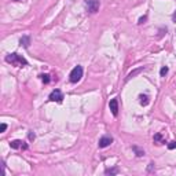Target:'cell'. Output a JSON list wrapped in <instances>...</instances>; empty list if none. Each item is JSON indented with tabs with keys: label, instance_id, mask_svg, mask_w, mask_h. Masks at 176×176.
<instances>
[{
	"label": "cell",
	"instance_id": "obj_20",
	"mask_svg": "<svg viewBox=\"0 0 176 176\" xmlns=\"http://www.w3.org/2000/svg\"><path fill=\"white\" fill-rule=\"evenodd\" d=\"M172 19H173V21L176 22V11H175V13H173V15H172Z\"/></svg>",
	"mask_w": 176,
	"mask_h": 176
},
{
	"label": "cell",
	"instance_id": "obj_16",
	"mask_svg": "<svg viewBox=\"0 0 176 176\" xmlns=\"http://www.w3.org/2000/svg\"><path fill=\"white\" fill-rule=\"evenodd\" d=\"M168 148H169V150H173V148H176V140L170 142L169 145H168Z\"/></svg>",
	"mask_w": 176,
	"mask_h": 176
},
{
	"label": "cell",
	"instance_id": "obj_1",
	"mask_svg": "<svg viewBox=\"0 0 176 176\" xmlns=\"http://www.w3.org/2000/svg\"><path fill=\"white\" fill-rule=\"evenodd\" d=\"M6 61H7L8 63H11V65H14V66H19V68H22V66H26V65H28V61L25 59L22 55H18L16 52L8 54L7 57H6Z\"/></svg>",
	"mask_w": 176,
	"mask_h": 176
},
{
	"label": "cell",
	"instance_id": "obj_9",
	"mask_svg": "<svg viewBox=\"0 0 176 176\" xmlns=\"http://www.w3.org/2000/svg\"><path fill=\"white\" fill-rule=\"evenodd\" d=\"M143 70H145V68H139V69H136V70L131 72V73L128 74V77H127V79H125V81H128V80H131V79H132V77H134V76H136L138 73H140V72H143Z\"/></svg>",
	"mask_w": 176,
	"mask_h": 176
},
{
	"label": "cell",
	"instance_id": "obj_14",
	"mask_svg": "<svg viewBox=\"0 0 176 176\" xmlns=\"http://www.w3.org/2000/svg\"><path fill=\"white\" fill-rule=\"evenodd\" d=\"M117 172H118L117 168H113V169H106V170H105V173H106V175H114V173H117Z\"/></svg>",
	"mask_w": 176,
	"mask_h": 176
},
{
	"label": "cell",
	"instance_id": "obj_21",
	"mask_svg": "<svg viewBox=\"0 0 176 176\" xmlns=\"http://www.w3.org/2000/svg\"><path fill=\"white\" fill-rule=\"evenodd\" d=\"M15 2H19V0H15Z\"/></svg>",
	"mask_w": 176,
	"mask_h": 176
},
{
	"label": "cell",
	"instance_id": "obj_2",
	"mask_svg": "<svg viewBox=\"0 0 176 176\" xmlns=\"http://www.w3.org/2000/svg\"><path fill=\"white\" fill-rule=\"evenodd\" d=\"M81 77H82V68L81 66H76V68L70 72V74H69L70 82H79L80 80H81Z\"/></svg>",
	"mask_w": 176,
	"mask_h": 176
},
{
	"label": "cell",
	"instance_id": "obj_15",
	"mask_svg": "<svg viewBox=\"0 0 176 176\" xmlns=\"http://www.w3.org/2000/svg\"><path fill=\"white\" fill-rule=\"evenodd\" d=\"M167 73H168V68H167V66H164V68H162L161 70H160V74H161V76L164 77V76H165V74H167Z\"/></svg>",
	"mask_w": 176,
	"mask_h": 176
},
{
	"label": "cell",
	"instance_id": "obj_8",
	"mask_svg": "<svg viewBox=\"0 0 176 176\" xmlns=\"http://www.w3.org/2000/svg\"><path fill=\"white\" fill-rule=\"evenodd\" d=\"M19 43H21V46H24L25 48H28L30 44V37L29 36H22L21 40H19Z\"/></svg>",
	"mask_w": 176,
	"mask_h": 176
},
{
	"label": "cell",
	"instance_id": "obj_3",
	"mask_svg": "<svg viewBox=\"0 0 176 176\" xmlns=\"http://www.w3.org/2000/svg\"><path fill=\"white\" fill-rule=\"evenodd\" d=\"M84 4H85V8H87L88 13L95 14V13H98L101 2H99V0H85Z\"/></svg>",
	"mask_w": 176,
	"mask_h": 176
},
{
	"label": "cell",
	"instance_id": "obj_12",
	"mask_svg": "<svg viewBox=\"0 0 176 176\" xmlns=\"http://www.w3.org/2000/svg\"><path fill=\"white\" fill-rule=\"evenodd\" d=\"M40 77H41V81H43L44 84H48L50 80H51V79H50V74H41Z\"/></svg>",
	"mask_w": 176,
	"mask_h": 176
},
{
	"label": "cell",
	"instance_id": "obj_17",
	"mask_svg": "<svg viewBox=\"0 0 176 176\" xmlns=\"http://www.w3.org/2000/svg\"><path fill=\"white\" fill-rule=\"evenodd\" d=\"M6 129H7V125H6V124H2V125H0V132H4Z\"/></svg>",
	"mask_w": 176,
	"mask_h": 176
},
{
	"label": "cell",
	"instance_id": "obj_5",
	"mask_svg": "<svg viewBox=\"0 0 176 176\" xmlns=\"http://www.w3.org/2000/svg\"><path fill=\"white\" fill-rule=\"evenodd\" d=\"M11 148H22V150H26L28 148V145L25 142H22V140L16 139V140H13V142L10 143Z\"/></svg>",
	"mask_w": 176,
	"mask_h": 176
},
{
	"label": "cell",
	"instance_id": "obj_18",
	"mask_svg": "<svg viewBox=\"0 0 176 176\" xmlns=\"http://www.w3.org/2000/svg\"><path fill=\"white\" fill-rule=\"evenodd\" d=\"M146 19H147V16H146V15H145V16H142V18L139 19V24H143V22H145Z\"/></svg>",
	"mask_w": 176,
	"mask_h": 176
},
{
	"label": "cell",
	"instance_id": "obj_10",
	"mask_svg": "<svg viewBox=\"0 0 176 176\" xmlns=\"http://www.w3.org/2000/svg\"><path fill=\"white\" fill-rule=\"evenodd\" d=\"M139 99H140V105H142V106H147L148 105V96L147 95H140L139 96Z\"/></svg>",
	"mask_w": 176,
	"mask_h": 176
},
{
	"label": "cell",
	"instance_id": "obj_6",
	"mask_svg": "<svg viewBox=\"0 0 176 176\" xmlns=\"http://www.w3.org/2000/svg\"><path fill=\"white\" fill-rule=\"evenodd\" d=\"M112 142H113V138L112 136H103V138H101L99 139V147H107V146H110L112 145Z\"/></svg>",
	"mask_w": 176,
	"mask_h": 176
},
{
	"label": "cell",
	"instance_id": "obj_7",
	"mask_svg": "<svg viewBox=\"0 0 176 176\" xmlns=\"http://www.w3.org/2000/svg\"><path fill=\"white\" fill-rule=\"evenodd\" d=\"M109 107H110V110H112L113 116H117L118 114V101L116 98L112 99V101L109 102Z\"/></svg>",
	"mask_w": 176,
	"mask_h": 176
},
{
	"label": "cell",
	"instance_id": "obj_19",
	"mask_svg": "<svg viewBox=\"0 0 176 176\" xmlns=\"http://www.w3.org/2000/svg\"><path fill=\"white\" fill-rule=\"evenodd\" d=\"M29 139H30V140H33V139H35V134H33L32 131L29 132Z\"/></svg>",
	"mask_w": 176,
	"mask_h": 176
},
{
	"label": "cell",
	"instance_id": "obj_13",
	"mask_svg": "<svg viewBox=\"0 0 176 176\" xmlns=\"http://www.w3.org/2000/svg\"><path fill=\"white\" fill-rule=\"evenodd\" d=\"M132 148H134V150L136 151V156H138V157H142V156H145V151H143V150H140V148H138L136 146H134V147H132Z\"/></svg>",
	"mask_w": 176,
	"mask_h": 176
},
{
	"label": "cell",
	"instance_id": "obj_4",
	"mask_svg": "<svg viewBox=\"0 0 176 176\" xmlns=\"http://www.w3.org/2000/svg\"><path fill=\"white\" fill-rule=\"evenodd\" d=\"M50 101H52V102H58V103H61V102L63 101V94L59 90H54L51 94H50Z\"/></svg>",
	"mask_w": 176,
	"mask_h": 176
},
{
	"label": "cell",
	"instance_id": "obj_11",
	"mask_svg": "<svg viewBox=\"0 0 176 176\" xmlns=\"http://www.w3.org/2000/svg\"><path fill=\"white\" fill-rule=\"evenodd\" d=\"M154 142H156L157 145H162L165 140H164V138L161 136V134H156L154 135Z\"/></svg>",
	"mask_w": 176,
	"mask_h": 176
}]
</instances>
